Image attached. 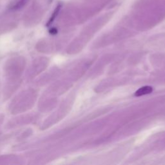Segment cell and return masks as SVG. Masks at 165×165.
Wrapping results in <instances>:
<instances>
[{"label": "cell", "mask_w": 165, "mask_h": 165, "mask_svg": "<svg viewBox=\"0 0 165 165\" xmlns=\"http://www.w3.org/2000/svg\"><path fill=\"white\" fill-rule=\"evenodd\" d=\"M152 92H153V88L152 87H150V86H145V87L140 88L139 89H138L135 92V96H142V95L151 94Z\"/></svg>", "instance_id": "6da1fadb"}]
</instances>
